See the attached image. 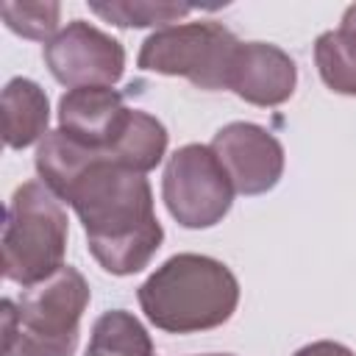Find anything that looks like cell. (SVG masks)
Masks as SVG:
<instances>
[{"label": "cell", "instance_id": "obj_14", "mask_svg": "<svg viewBox=\"0 0 356 356\" xmlns=\"http://www.w3.org/2000/svg\"><path fill=\"white\" fill-rule=\"evenodd\" d=\"M314 64L331 92L356 97V33L345 28L320 33L314 42Z\"/></svg>", "mask_w": 356, "mask_h": 356}, {"label": "cell", "instance_id": "obj_15", "mask_svg": "<svg viewBox=\"0 0 356 356\" xmlns=\"http://www.w3.org/2000/svg\"><path fill=\"white\" fill-rule=\"evenodd\" d=\"M89 8L117 28H150V25L167 28V25H178V19H184L192 11V6L184 3H147V0L89 3Z\"/></svg>", "mask_w": 356, "mask_h": 356}, {"label": "cell", "instance_id": "obj_17", "mask_svg": "<svg viewBox=\"0 0 356 356\" xmlns=\"http://www.w3.org/2000/svg\"><path fill=\"white\" fill-rule=\"evenodd\" d=\"M292 356H356L350 348H345L342 342H334V339H317V342H309L303 348H298Z\"/></svg>", "mask_w": 356, "mask_h": 356}, {"label": "cell", "instance_id": "obj_16", "mask_svg": "<svg viewBox=\"0 0 356 356\" xmlns=\"http://www.w3.org/2000/svg\"><path fill=\"white\" fill-rule=\"evenodd\" d=\"M0 14H3V22L8 25V31H14L17 36L47 44L58 33L61 6L53 3V0H44V3H14V0H6V3H0Z\"/></svg>", "mask_w": 356, "mask_h": 356}, {"label": "cell", "instance_id": "obj_2", "mask_svg": "<svg viewBox=\"0 0 356 356\" xmlns=\"http://www.w3.org/2000/svg\"><path fill=\"white\" fill-rule=\"evenodd\" d=\"M145 317L167 334H197L228 323L239 281L228 264L203 253H175L136 289Z\"/></svg>", "mask_w": 356, "mask_h": 356}, {"label": "cell", "instance_id": "obj_10", "mask_svg": "<svg viewBox=\"0 0 356 356\" xmlns=\"http://www.w3.org/2000/svg\"><path fill=\"white\" fill-rule=\"evenodd\" d=\"M125 117L128 108L122 103V95L111 86L67 89L58 100V131L89 147L108 150Z\"/></svg>", "mask_w": 356, "mask_h": 356}, {"label": "cell", "instance_id": "obj_9", "mask_svg": "<svg viewBox=\"0 0 356 356\" xmlns=\"http://www.w3.org/2000/svg\"><path fill=\"white\" fill-rule=\"evenodd\" d=\"M298 67L289 53L270 42H239L228 89L253 106H281L295 95Z\"/></svg>", "mask_w": 356, "mask_h": 356}, {"label": "cell", "instance_id": "obj_7", "mask_svg": "<svg viewBox=\"0 0 356 356\" xmlns=\"http://www.w3.org/2000/svg\"><path fill=\"white\" fill-rule=\"evenodd\" d=\"M44 64L70 89L114 86L125 72V50L106 31L72 19L44 44Z\"/></svg>", "mask_w": 356, "mask_h": 356}, {"label": "cell", "instance_id": "obj_4", "mask_svg": "<svg viewBox=\"0 0 356 356\" xmlns=\"http://www.w3.org/2000/svg\"><path fill=\"white\" fill-rule=\"evenodd\" d=\"M64 203L42 184L25 181L14 189L3 222V275L19 286H33L64 267L67 250Z\"/></svg>", "mask_w": 356, "mask_h": 356}, {"label": "cell", "instance_id": "obj_12", "mask_svg": "<svg viewBox=\"0 0 356 356\" xmlns=\"http://www.w3.org/2000/svg\"><path fill=\"white\" fill-rule=\"evenodd\" d=\"M167 128L161 125V120H156L153 114L142 111V108H128V117L120 128V134L114 136V142L108 145V156L134 170V172H150L161 164L164 153H167Z\"/></svg>", "mask_w": 356, "mask_h": 356}, {"label": "cell", "instance_id": "obj_6", "mask_svg": "<svg viewBox=\"0 0 356 356\" xmlns=\"http://www.w3.org/2000/svg\"><path fill=\"white\" fill-rule=\"evenodd\" d=\"M234 195V184L209 145H184L167 159L161 197L178 225L211 228L222 222Z\"/></svg>", "mask_w": 356, "mask_h": 356}, {"label": "cell", "instance_id": "obj_1", "mask_svg": "<svg viewBox=\"0 0 356 356\" xmlns=\"http://www.w3.org/2000/svg\"><path fill=\"white\" fill-rule=\"evenodd\" d=\"M36 172L61 203L72 206L86 231V248L106 273L134 275L150 264L164 242V228L142 172L64 131H50L39 142Z\"/></svg>", "mask_w": 356, "mask_h": 356}, {"label": "cell", "instance_id": "obj_18", "mask_svg": "<svg viewBox=\"0 0 356 356\" xmlns=\"http://www.w3.org/2000/svg\"><path fill=\"white\" fill-rule=\"evenodd\" d=\"M339 28H345V31L356 33V3L345 8V14H342V25H339Z\"/></svg>", "mask_w": 356, "mask_h": 356}, {"label": "cell", "instance_id": "obj_19", "mask_svg": "<svg viewBox=\"0 0 356 356\" xmlns=\"http://www.w3.org/2000/svg\"><path fill=\"white\" fill-rule=\"evenodd\" d=\"M206 356H234V353H206Z\"/></svg>", "mask_w": 356, "mask_h": 356}, {"label": "cell", "instance_id": "obj_13", "mask_svg": "<svg viewBox=\"0 0 356 356\" xmlns=\"http://www.w3.org/2000/svg\"><path fill=\"white\" fill-rule=\"evenodd\" d=\"M86 356H153V339L131 312L111 309L95 320Z\"/></svg>", "mask_w": 356, "mask_h": 356}, {"label": "cell", "instance_id": "obj_5", "mask_svg": "<svg viewBox=\"0 0 356 356\" xmlns=\"http://www.w3.org/2000/svg\"><path fill=\"white\" fill-rule=\"evenodd\" d=\"M239 39L222 22H181L153 31L136 56L139 70L186 78L189 83L217 92L228 89L231 64Z\"/></svg>", "mask_w": 356, "mask_h": 356}, {"label": "cell", "instance_id": "obj_8", "mask_svg": "<svg viewBox=\"0 0 356 356\" xmlns=\"http://www.w3.org/2000/svg\"><path fill=\"white\" fill-rule=\"evenodd\" d=\"M236 195H264L284 175V145L256 122L222 125L211 145Z\"/></svg>", "mask_w": 356, "mask_h": 356}, {"label": "cell", "instance_id": "obj_3", "mask_svg": "<svg viewBox=\"0 0 356 356\" xmlns=\"http://www.w3.org/2000/svg\"><path fill=\"white\" fill-rule=\"evenodd\" d=\"M86 278L64 264L50 278L28 286L14 306L0 303L6 356H72L81 337V317L89 306Z\"/></svg>", "mask_w": 356, "mask_h": 356}, {"label": "cell", "instance_id": "obj_11", "mask_svg": "<svg viewBox=\"0 0 356 356\" xmlns=\"http://www.w3.org/2000/svg\"><path fill=\"white\" fill-rule=\"evenodd\" d=\"M3 106V139L11 150L42 142L50 131V103L44 89L31 78H11L0 97Z\"/></svg>", "mask_w": 356, "mask_h": 356}]
</instances>
